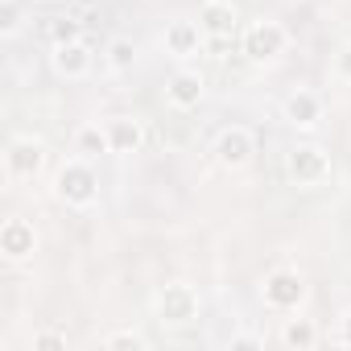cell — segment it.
Here are the masks:
<instances>
[{
    "mask_svg": "<svg viewBox=\"0 0 351 351\" xmlns=\"http://www.w3.org/2000/svg\"><path fill=\"white\" fill-rule=\"evenodd\" d=\"M54 195L66 207H75V211L95 207V199H99V173H95L91 157H79L75 153V157H66L58 165V173H54Z\"/></svg>",
    "mask_w": 351,
    "mask_h": 351,
    "instance_id": "6da1fadb",
    "label": "cell"
},
{
    "mask_svg": "<svg viewBox=\"0 0 351 351\" xmlns=\"http://www.w3.org/2000/svg\"><path fill=\"white\" fill-rule=\"evenodd\" d=\"M153 310H157V322H161V326L182 330V326L199 322V314H203V298H199V289L186 285V281H169V285L157 289Z\"/></svg>",
    "mask_w": 351,
    "mask_h": 351,
    "instance_id": "7a4b0ae2",
    "label": "cell"
},
{
    "mask_svg": "<svg viewBox=\"0 0 351 351\" xmlns=\"http://www.w3.org/2000/svg\"><path fill=\"white\" fill-rule=\"evenodd\" d=\"M289 50V29L273 17H256L240 29V54L248 62H273Z\"/></svg>",
    "mask_w": 351,
    "mask_h": 351,
    "instance_id": "3957f363",
    "label": "cell"
},
{
    "mask_svg": "<svg viewBox=\"0 0 351 351\" xmlns=\"http://www.w3.org/2000/svg\"><path fill=\"white\" fill-rule=\"evenodd\" d=\"M330 153L318 145V141H298L289 153H285V173H289V182L302 186V191H314L330 178Z\"/></svg>",
    "mask_w": 351,
    "mask_h": 351,
    "instance_id": "277c9868",
    "label": "cell"
},
{
    "mask_svg": "<svg viewBox=\"0 0 351 351\" xmlns=\"http://www.w3.org/2000/svg\"><path fill=\"white\" fill-rule=\"evenodd\" d=\"M306 298H310V285H306L302 269H293V265H277V269H269L265 281H261V302H265L269 310L289 314V310H298Z\"/></svg>",
    "mask_w": 351,
    "mask_h": 351,
    "instance_id": "5b68a950",
    "label": "cell"
},
{
    "mask_svg": "<svg viewBox=\"0 0 351 351\" xmlns=\"http://www.w3.org/2000/svg\"><path fill=\"white\" fill-rule=\"evenodd\" d=\"M46 145L38 136H13L5 145V178L9 182H34L46 169Z\"/></svg>",
    "mask_w": 351,
    "mask_h": 351,
    "instance_id": "8992f818",
    "label": "cell"
},
{
    "mask_svg": "<svg viewBox=\"0 0 351 351\" xmlns=\"http://www.w3.org/2000/svg\"><path fill=\"white\" fill-rule=\"evenodd\" d=\"M252 157H256V136H252V128L232 124V128H223V132L215 136V161H219L228 173L248 169V165H252Z\"/></svg>",
    "mask_w": 351,
    "mask_h": 351,
    "instance_id": "52a82bcc",
    "label": "cell"
},
{
    "mask_svg": "<svg viewBox=\"0 0 351 351\" xmlns=\"http://www.w3.org/2000/svg\"><path fill=\"white\" fill-rule=\"evenodd\" d=\"M50 66H54V75H58V79L79 83V79H87V75H91V66H95V46H91L87 38L66 42V46H50Z\"/></svg>",
    "mask_w": 351,
    "mask_h": 351,
    "instance_id": "ba28073f",
    "label": "cell"
},
{
    "mask_svg": "<svg viewBox=\"0 0 351 351\" xmlns=\"http://www.w3.org/2000/svg\"><path fill=\"white\" fill-rule=\"evenodd\" d=\"M34 252H38V232H34V223L21 219V215H9L5 223H0V256L13 261V265H21V261H29Z\"/></svg>",
    "mask_w": 351,
    "mask_h": 351,
    "instance_id": "9c48e42d",
    "label": "cell"
},
{
    "mask_svg": "<svg viewBox=\"0 0 351 351\" xmlns=\"http://www.w3.org/2000/svg\"><path fill=\"white\" fill-rule=\"evenodd\" d=\"M199 25L207 34V42H228L240 34V9L232 0H203L199 5Z\"/></svg>",
    "mask_w": 351,
    "mask_h": 351,
    "instance_id": "30bf717a",
    "label": "cell"
},
{
    "mask_svg": "<svg viewBox=\"0 0 351 351\" xmlns=\"http://www.w3.org/2000/svg\"><path fill=\"white\" fill-rule=\"evenodd\" d=\"M161 46H165V54H169V58H195V54H203L207 34H203V25H199V21L178 17V21H169V25H165Z\"/></svg>",
    "mask_w": 351,
    "mask_h": 351,
    "instance_id": "8fae6325",
    "label": "cell"
},
{
    "mask_svg": "<svg viewBox=\"0 0 351 351\" xmlns=\"http://www.w3.org/2000/svg\"><path fill=\"white\" fill-rule=\"evenodd\" d=\"M322 116H326V104H322V95H318V91L298 87V91H289V95H285V120H289L293 128L314 132V128L322 124Z\"/></svg>",
    "mask_w": 351,
    "mask_h": 351,
    "instance_id": "7c38bea8",
    "label": "cell"
},
{
    "mask_svg": "<svg viewBox=\"0 0 351 351\" xmlns=\"http://www.w3.org/2000/svg\"><path fill=\"white\" fill-rule=\"evenodd\" d=\"M203 95H207V83L199 71H173L165 83V104L173 112H195L203 104Z\"/></svg>",
    "mask_w": 351,
    "mask_h": 351,
    "instance_id": "4fadbf2b",
    "label": "cell"
},
{
    "mask_svg": "<svg viewBox=\"0 0 351 351\" xmlns=\"http://www.w3.org/2000/svg\"><path fill=\"white\" fill-rule=\"evenodd\" d=\"M104 128H108V145H112L116 157H128V153L145 149V120H136V116H108Z\"/></svg>",
    "mask_w": 351,
    "mask_h": 351,
    "instance_id": "5bb4252c",
    "label": "cell"
},
{
    "mask_svg": "<svg viewBox=\"0 0 351 351\" xmlns=\"http://www.w3.org/2000/svg\"><path fill=\"white\" fill-rule=\"evenodd\" d=\"M42 38H46L50 46L79 42V38H83V21H79V17H71V13H50V17L42 21Z\"/></svg>",
    "mask_w": 351,
    "mask_h": 351,
    "instance_id": "9a60e30c",
    "label": "cell"
},
{
    "mask_svg": "<svg viewBox=\"0 0 351 351\" xmlns=\"http://www.w3.org/2000/svg\"><path fill=\"white\" fill-rule=\"evenodd\" d=\"M75 153L79 157H104V153H112V145H108V128L104 124H95V120H87V124H79L75 128Z\"/></svg>",
    "mask_w": 351,
    "mask_h": 351,
    "instance_id": "2e32d148",
    "label": "cell"
},
{
    "mask_svg": "<svg viewBox=\"0 0 351 351\" xmlns=\"http://www.w3.org/2000/svg\"><path fill=\"white\" fill-rule=\"evenodd\" d=\"M281 343L293 347V351H310L318 343V326L310 318H285L281 322Z\"/></svg>",
    "mask_w": 351,
    "mask_h": 351,
    "instance_id": "e0dca14e",
    "label": "cell"
},
{
    "mask_svg": "<svg viewBox=\"0 0 351 351\" xmlns=\"http://www.w3.org/2000/svg\"><path fill=\"white\" fill-rule=\"evenodd\" d=\"M104 62H108V71L112 75H128L132 71V62H136V42L132 38H112L108 42V50H104Z\"/></svg>",
    "mask_w": 351,
    "mask_h": 351,
    "instance_id": "ac0fdd59",
    "label": "cell"
},
{
    "mask_svg": "<svg viewBox=\"0 0 351 351\" xmlns=\"http://www.w3.org/2000/svg\"><path fill=\"white\" fill-rule=\"evenodd\" d=\"M104 347H108V351H124V347H132V351H145V347H149V339H145L141 330L124 326V330H112V335L104 339Z\"/></svg>",
    "mask_w": 351,
    "mask_h": 351,
    "instance_id": "d6986e66",
    "label": "cell"
},
{
    "mask_svg": "<svg viewBox=\"0 0 351 351\" xmlns=\"http://www.w3.org/2000/svg\"><path fill=\"white\" fill-rule=\"evenodd\" d=\"M21 29V0H0V34L13 38Z\"/></svg>",
    "mask_w": 351,
    "mask_h": 351,
    "instance_id": "ffe728a7",
    "label": "cell"
},
{
    "mask_svg": "<svg viewBox=\"0 0 351 351\" xmlns=\"http://www.w3.org/2000/svg\"><path fill=\"white\" fill-rule=\"evenodd\" d=\"M34 351H66V330H34Z\"/></svg>",
    "mask_w": 351,
    "mask_h": 351,
    "instance_id": "44dd1931",
    "label": "cell"
},
{
    "mask_svg": "<svg viewBox=\"0 0 351 351\" xmlns=\"http://www.w3.org/2000/svg\"><path fill=\"white\" fill-rule=\"evenodd\" d=\"M335 79L339 83H351V42H343L335 50Z\"/></svg>",
    "mask_w": 351,
    "mask_h": 351,
    "instance_id": "7402d4cb",
    "label": "cell"
},
{
    "mask_svg": "<svg viewBox=\"0 0 351 351\" xmlns=\"http://www.w3.org/2000/svg\"><path fill=\"white\" fill-rule=\"evenodd\" d=\"M244 347H265V335H252V330L232 335V351H244Z\"/></svg>",
    "mask_w": 351,
    "mask_h": 351,
    "instance_id": "603a6c76",
    "label": "cell"
},
{
    "mask_svg": "<svg viewBox=\"0 0 351 351\" xmlns=\"http://www.w3.org/2000/svg\"><path fill=\"white\" fill-rule=\"evenodd\" d=\"M335 343L351 347V310H343V318H339V330H335Z\"/></svg>",
    "mask_w": 351,
    "mask_h": 351,
    "instance_id": "cb8c5ba5",
    "label": "cell"
},
{
    "mask_svg": "<svg viewBox=\"0 0 351 351\" xmlns=\"http://www.w3.org/2000/svg\"><path fill=\"white\" fill-rule=\"evenodd\" d=\"M75 5H79V9H99L104 0H75Z\"/></svg>",
    "mask_w": 351,
    "mask_h": 351,
    "instance_id": "d4e9b609",
    "label": "cell"
}]
</instances>
